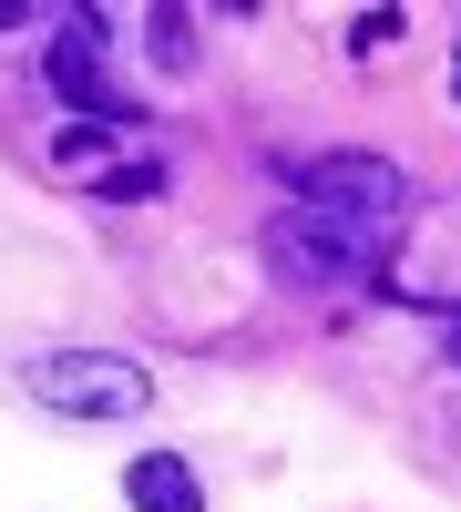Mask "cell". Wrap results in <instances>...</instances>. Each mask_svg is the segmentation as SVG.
I'll return each mask as SVG.
<instances>
[{
    "label": "cell",
    "instance_id": "obj_1",
    "mask_svg": "<svg viewBox=\"0 0 461 512\" xmlns=\"http://www.w3.org/2000/svg\"><path fill=\"white\" fill-rule=\"evenodd\" d=\"M400 236H410V175L390 154H308L267 226V256L287 287H380Z\"/></svg>",
    "mask_w": 461,
    "mask_h": 512
},
{
    "label": "cell",
    "instance_id": "obj_2",
    "mask_svg": "<svg viewBox=\"0 0 461 512\" xmlns=\"http://www.w3.org/2000/svg\"><path fill=\"white\" fill-rule=\"evenodd\" d=\"M21 390L52 420H134L154 400V369L123 349H41V359H21Z\"/></svg>",
    "mask_w": 461,
    "mask_h": 512
},
{
    "label": "cell",
    "instance_id": "obj_3",
    "mask_svg": "<svg viewBox=\"0 0 461 512\" xmlns=\"http://www.w3.org/2000/svg\"><path fill=\"white\" fill-rule=\"evenodd\" d=\"M123 502L134 512H205V472L185 451H134L123 461Z\"/></svg>",
    "mask_w": 461,
    "mask_h": 512
},
{
    "label": "cell",
    "instance_id": "obj_4",
    "mask_svg": "<svg viewBox=\"0 0 461 512\" xmlns=\"http://www.w3.org/2000/svg\"><path fill=\"white\" fill-rule=\"evenodd\" d=\"M185 31H195L185 11H154V62H164V72H185V62H195V41H185Z\"/></svg>",
    "mask_w": 461,
    "mask_h": 512
},
{
    "label": "cell",
    "instance_id": "obj_5",
    "mask_svg": "<svg viewBox=\"0 0 461 512\" xmlns=\"http://www.w3.org/2000/svg\"><path fill=\"white\" fill-rule=\"evenodd\" d=\"M164 185V164H113V175H103V205H123V195H154Z\"/></svg>",
    "mask_w": 461,
    "mask_h": 512
},
{
    "label": "cell",
    "instance_id": "obj_6",
    "mask_svg": "<svg viewBox=\"0 0 461 512\" xmlns=\"http://www.w3.org/2000/svg\"><path fill=\"white\" fill-rule=\"evenodd\" d=\"M380 41H400V11H359L349 21V52H380Z\"/></svg>",
    "mask_w": 461,
    "mask_h": 512
},
{
    "label": "cell",
    "instance_id": "obj_7",
    "mask_svg": "<svg viewBox=\"0 0 461 512\" xmlns=\"http://www.w3.org/2000/svg\"><path fill=\"white\" fill-rule=\"evenodd\" d=\"M31 21H41V11H21V0H0V31H31Z\"/></svg>",
    "mask_w": 461,
    "mask_h": 512
},
{
    "label": "cell",
    "instance_id": "obj_8",
    "mask_svg": "<svg viewBox=\"0 0 461 512\" xmlns=\"http://www.w3.org/2000/svg\"><path fill=\"white\" fill-rule=\"evenodd\" d=\"M451 93H461V62H451Z\"/></svg>",
    "mask_w": 461,
    "mask_h": 512
}]
</instances>
